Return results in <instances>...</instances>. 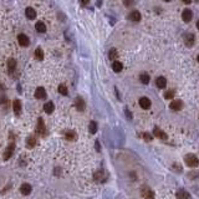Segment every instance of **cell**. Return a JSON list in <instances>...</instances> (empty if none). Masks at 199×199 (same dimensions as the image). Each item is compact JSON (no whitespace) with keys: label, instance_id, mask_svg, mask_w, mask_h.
<instances>
[{"label":"cell","instance_id":"1f68e13d","mask_svg":"<svg viewBox=\"0 0 199 199\" xmlns=\"http://www.w3.org/2000/svg\"><path fill=\"white\" fill-rule=\"evenodd\" d=\"M133 3H134V0H125V5H126V6L133 5Z\"/></svg>","mask_w":199,"mask_h":199},{"label":"cell","instance_id":"f35d334b","mask_svg":"<svg viewBox=\"0 0 199 199\" xmlns=\"http://www.w3.org/2000/svg\"><path fill=\"white\" fill-rule=\"evenodd\" d=\"M197 60H198V62H199V55H198V59Z\"/></svg>","mask_w":199,"mask_h":199},{"label":"cell","instance_id":"d590c367","mask_svg":"<svg viewBox=\"0 0 199 199\" xmlns=\"http://www.w3.org/2000/svg\"><path fill=\"white\" fill-rule=\"evenodd\" d=\"M96 148H97V151H100V143L98 142H96Z\"/></svg>","mask_w":199,"mask_h":199},{"label":"cell","instance_id":"d6a6232c","mask_svg":"<svg viewBox=\"0 0 199 199\" xmlns=\"http://www.w3.org/2000/svg\"><path fill=\"white\" fill-rule=\"evenodd\" d=\"M143 137H144L146 141H152V136H151V134H148V133H144Z\"/></svg>","mask_w":199,"mask_h":199},{"label":"cell","instance_id":"52a82bcc","mask_svg":"<svg viewBox=\"0 0 199 199\" xmlns=\"http://www.w3.org/2000/svg\"><path fill=\"white\" fill-rule=\"evenodd\" d=\"M20 192H21V194H24V196H29V194L31 193V186H30L29 183H24V184L20 187Z\"/></svg>","mask_w":199,"mask_h":199},{"label":"cell","instance_id":"7a4b0ae2","mask_svg":"<svg viewBox=\"0 0 199 199\" xmlns=\"http://www.w3.org/2000/svg\"><path fill=\"white\" fill-rule=\"evenodd\" d=\"M141 194L144 199H154V192L149 187H143L141 190Z\"/></svg>","mask_w":199,"mask_h":199},{"label":"cell","instance_id":"f546056e","mask_svg":"<svg viewBox=\"0 0 199 199\" xmlns=\"http://www.w3.org/2000/svg\"><path fill=\"white\" fill-rule=\"evenodd\" d=\"M108 57H110L111 60H115L116 57H117V51H116L115 49H111L110 52H108Z\"/></svg>","mask_w":199,"mask_h":199},{"label":"cell","instance_id":"7c38bea8","mask_svg":"<svg viewBox=\"0 0 199 199\" xmlns=\"http://www.w3.org/2000/svg\"><path fill=\"white\" fill-rule=\"evenodd\" d=\"M182 107H183V102L179 100H175L171 103V108L173 111H179V110H182Z\"/></svg>","mask_w":199,"mask_h":199},{"label":"cell","instance_id":"ffe728a7","mask_svg":"<svg viewBox=\"0 0 199 199\" xmlns=\"http://www.w3.org/2000/svg\"><path fill=\"white\" fill-rule=\"evenodd\" d=\"M54 110H55V106H54V103H52V102H47L44 106V111L46 112V113H52Z\"/></svg>","mask_w":199,"mask_h":199},{"label":"cell","instance_id":"4dcf8cb0","mask_svg":"<svg viewBox=\"0 0 199 199\" xmlns=\"http://www.w3.org/2000/svg\"><path fill=\"white\" fill-rule=\"evenodd\" d=\"M164 97H166L167 100L173 98V97H174V91H172V90H171V91H167L166 93H164Z\"/></svg>","mask_w":199,"mask_h":199},{"label":"cell","instance_id":"83f0119b","mask_svg":"<svg viewBox=\"0 0 199 199\" xmlns=\"http://www.w3.org/2000/svg\"><path fill=\"white\" fill-rule=\"evenodd\" d=\"M141 82H142V84H144V85L149 84V76L147 74H142L141 75Z\"/></svg>","mask_w":199,"mask_h":199},{"label":"cell","instance_id":"ba28073f","mask_svg":"<svg viewBox=\"0 0 199 199\" xmlns=\"http://www.w3.org/2000/svg\"><path fill=\"white\" fill-rule=\"evenodd\" d=\"M14 148H15V144H14V143L9 144V147L6 148L5 153H4V159H9L10 157L13 156V153H14Z\"/></svg>","mask_w":199,"mask_h":199},{"label":"cell","instance_id":"ac0fdd59","mask_svg":"<svg viewBox=\"0 0 199 199\" xmlns=\"http://www.w3.org/2000/svg\"><path fill=\"white\" fill-rule=\"evenodd\" d=\"M35 28H36V31H39V32H41V34L46 31V25H45L42 21H39V22H36Z\"/></svg>","mask_w":199,"mask_h":199},{"label":"cell","instance_id":"d4e9b609","mask_svg":"<svg viewBox=\"0 0 199 199\" xmlns=\"http://www.w3.org/2000/svg\"><path fill=\"white\" fill-rule=\"evenodd\" d=\"M7 67H9V70L13 72V71L15 70V67H16V61L13 60V59H10L9 61H7Z\"/></svg>","mask_w":199,"mask_h":199},{"label":"cell","instance_id":"ab89813d","mask_svg":"<svg viewBox=\"0 0 199 199\" xmlns=\"http://www.w3.org/2000/svg\"><path fill=\"white\" fill-rule=\"evenodd\" d=\"M164 1H171V0H164Z\"/></svg>","mask_w":199,"mask_h":199},{"label":"cell","instance_id":"5bb4252c","mask_svg":"<svg viewBox=\"0 0 199 199\" xmlns=\"http://www.w3.org/2000/svg\"><path fill=\"white\" fill-rule=\"evenodd\" d=\"M128 18H130V20H132V21H140L141 20V14H140V11L134 10L128 15Z\"/></svg>","mask_w":199,"mask_h":199},{"label":"cell","instance_id":"e575fe53","mask_svg":"<svg viewBox=\"0 0 199 199\" xmlns=\"http://www.w3.org/2000/svg\"><path fill=\"white\" fill-rule=\"evenodd\" d=\"M88 1H90V0H81V3L84 4V5H86V4H88Z\"/></svg>","mask_w":199,"mask_h":199},{"label":"cell","instance_id":"9c48e42d","mask_svg":"<svg viewBox=\"0 0 199 199\" xmlns=\"http://www.w3.org/2000/svg\"><path fill=\"white\" fill-rule=\"evenodd\" d=\"M153 133H154V136L157 138H159V140H167V134L164 133L162 130H159L158 127H156V128L153 130Z\"/></svg>","mask_w":199,"mask_h":199},{"label":"cell","instance_id":"836d02e7","mask_svg":"<svg viewBox=\"0 0 199 199\" xmlns=\"http://www.w3.org/2000/svg\"><path fill=\"white\" fill-rule=\"evenodd\" d=\"M5 102H6V97L0 96V103H5Z\"/></svg>","mask_w":199,"mask_h":199},{"label":"cell","instance_id":"74e56055","mask_svg":"<svg viewBox=\"0 0 199 199\" xmlns=\"http://www.w3.org/2000/svg\"><path fill=\"white\" fill-rule=\"evenodd\" d=\"M197 28H198V30H199V20L197 21Z\"/></svg>","mask_w":199,"mask_h":199},{"label":"cell","instance_id":"4fadbf2b","mask_svg":"<svg viewBox=\"0 0 199 199\" xmlns=\"http://www.w3.org/2000/svg\"><path fill=\"white\" fill-rule=\"evenodd\" d=\"M175 196H177V198L178 199H189V193L187 192L186 189H179L178 192H177V194H175Z\"/></svg>","mask_w":199,"mask_h":199},{"label":"cell","instance_id":"603a6c76","mask_svg":"<svg viewBox=\"0 0 199 199\" xmlns=\"http://www.w3.org/2000/svg\"><path fill=\"white\" fill-rule=\"evenodd\" d=\"M112 69H113L115 72H119V71H122V63L119 61H115L113 65H112Z\"/></svg>","mask_w":199,"mask_h":199},{"label":"cell","instance_id":"8d00e7d4","mask_svg":"<svg viewBox=\"0 0 199 199\" xmlns=\"http://www.w3.org/2000/svg\"><path fill=\"white\" fill-rule=\"evenodd\" d=\"M183 1H184L186 4H189V1H190V0H183Z\"/></svg>","mask_w":199,"mask_h":199},{"label":"cell","instance_id":"7402d4cb","mask_svg":"<svg viewBox=\"0 0 199 199\" xmlns=\"http://www.w3.org/2000/svg\"><path fill=\"white\" fill-rule=\"evenodd\" d=\"M65 137H66V140H69V141H74V140H76V133H75L74 131H67L65 133Z\"/></svg>","mask_w":199,"mask_h":199},{"label":"cell","instance_id":"9a60e30c","mask_svg":"<svg viewBox=\"0 0 199 199\" xmlns=\"http://www.w3.org/2000/svg\"><path fill=\"white\" fill-rule=\"evenodd\" d=\"M25 14H26V16H28L30 20H34V19L36 18V11L32 9V7H28V9L25 10Z\"/></svg>","mask_w":199,"mask_h":199},{"label":"cell","instance_id":"3957f363","mask_svg":"<svg viewBox=\"0 0 199 199\" xmlns=\"http://www.w3.org/2000/svg\"><path fill=\"white\" fill-rule=\"evenodd\" d=\"M36 132H37V133H40L41 136H45V134H46V127H45V125H44L42 118H39V119H37Z\"/></svg>","mask_w":199,"mask_h":199},{"label":"cell","instance_id":"8fae6325","mask_svg":"<svg viewBox=\"0 0 199 199\" xmlns=\"http://www.w3.org/2000/svg\"><path fill=\"white\" fill-rule=\"evenodd\" d=\"M75 106H76V108H77L78 111H84L85 107H86V103H85V101L82 100L81 97H77L76 102H75Z\"/></svg>","mask_w":199,"mask_h":199},{"label":"cell","instance_id":"e0dca14e","mask_svg":"<svg viewBox=\"0 0 199 199\" xmlns=\"http://www.w3.org/2000/svg\"><path fill=\"white\" fill-rule=\"evenodd\" d=\"M184 41H186L187 46H189V47L193 46V44H194V35H192V34H189V35H186Z\"/></svg>","mask_w":199,"mask_h":199},{"label":"cell","instance_id":"2e32d148","mask_svg":"<svg viewBox=\"0 0 199 199\" xmlns=\"http://www.w3.org/2000/svg\"><path fill=\"white\" fill-rule=\"evenodd\" d=\"M156 85L158 86L159 88H164V87L167 86V80H166L164 77L161 76V77H158V78L156 80Z\"/></svg>","mask_w":199,"mask_h":199},{"label":"cell","instance_id":"277c9868","mask_svg":"<svg viewBox=\"0 0 199 199\" xmlns=\"http://www.w3.org/2000/svg\"><path fill=\"white\" fill-rule=\"evenodd\" d=\"M182 18H183V20H184L186 22H189L190 20H192V18H193V13L189 9H184V10H183V13H182Z\"/></svg>","mask_w":199,"mask_h":199},{"label":"cell","instance_id":"d6986e66","mask_svg":"<svg viewBox=\"0 0 199 199\" xmlns=\"http://www.w3.org/2000/svg\"><path fill=\"white\" fill-rule=\"evenodd\" d=\"M14 112L16 115H20L21 113V102L19 100H15L14 101Z\"/></svg>","mask_w":199,"mask_h":199},{"label":"cell","instance_id":"5b68a950","mask_svg":"<svg viewBox=\"0 0 199 199\" xmlns=\"http://www.w3.org/2000/svg\"><path fill=\"white\" fill-rule=\"evenodd\" d=\"M140 106L143 108V110H148L149 107H151V101L147 97H142L140 98Z\"/></svg>","mask_w":199,"mask_h":199},{"label":"cell","instance_id":"484cf974","mask_svg":"<svg viewBox=\"0 0 199 199\" xmlns=\"http://www.w3.org/2000/svg\"><path fill=\"white\" fill-rule=\"evenodd\" d=\"M35 57L37 60H42L44 59V51L41 49H36L35 50Z\"/></svg>","mask_w":199,"mask_h":199},{"label":"cell","instance_id":"6da1fadb","mask_svg":"<svg viewBox=\"0 0 199 199\" xmlns=\"http://www.w3.org/2000/svg\"><path fill=\"white\" fill-rule=\"evenodd\" d=\"M184 161H186V164L188 167L196 168L199 166V159L197 158V156H194V154H187L184 157Z\"/></svg>","mask_w":199,"mask_h":199},{"label":"cell","instance_id":"30bf717a","mask_svg":"<svg viewBox=\"0 0 199 199\" xmlns=\"http://www.w3.org/2000/svg\"><path fill=\"white\" fill-rule=\"evenodd\" d=\"M18 41H19V44H20L21 46H28L29 45V39H28V36H26L25 34H20V35L18 36Z\"/></svg>","mask_w":199,"mask_h":199},{"label":"cell","instance_id":"44dd1931","mask_svg":"<svg viewBox=\"0 0 199 199\" xmlns=\"http://www.w3.org/2000/svg\"><path fill=\"white\" fill-rule=\"evenodd\" d=\"M26 144H28V147L29 148H32V147H35L36 146V138L35 137H32V136H30L28 140H26Z\"/></svg>","mask_w":199,"mask_h":199},{"label":"cell","instance_id":"4316f807","mask_svg":"<svg viewBox=\"0 0 199 199\" xmlns=\"http://www.w3.org/2000/svg\"><path fill=\"white\" fill-rule=\"evenodd\" d=\"M88 130H90V132L91 133H96V131H97V123L96 122H90V126H88Z\"/></svg>","mask_w":199,"mask_h":199},{"label":"cell","instance_id":"f1b7e54d","mask_svg":"<svg viewBox=\"0 0 199 199\" xmlns=\"http://www.w3.org/2000/svg\"><path fill=\"white\" fill-rule=\"evenodd\" d=\"M59 92L61 93V95L66 96V95H67V92H69V91H67V88H66V86H65V85H60V86H59Z\"/></svg>","mask_w":199,"mask_h":199},{"label":"cell","instance_id":"cb8c5ba5","mask_svg":"<svg viewBox=\"0 0 199 199\" xmlns=\"http://www.w3.org/2000/svg\"><path fill=\"white\" fill-rule=\"evenodd\" d=\"M95 179H96V181H101V182H103L105 179H106V177L103 175V172H102V171H98L97 173H95Z\"/></svg>","mask_w":199,"mask_h":199},{"label":"cell","instance_id":"8992f818","mask_svg":"<svg viewBox=\"0 0 199 199\" xmlns=\"http://www.w3.org/2000/svg\"><path fill=\"white\" fill-rule=\"evenodd\" d=\"M35 97L39 100H42L46 97V91H45L44 87H37L36 91H35Z\"/></svg>","mask_w":199,"mask_h":199}]
</instances>
